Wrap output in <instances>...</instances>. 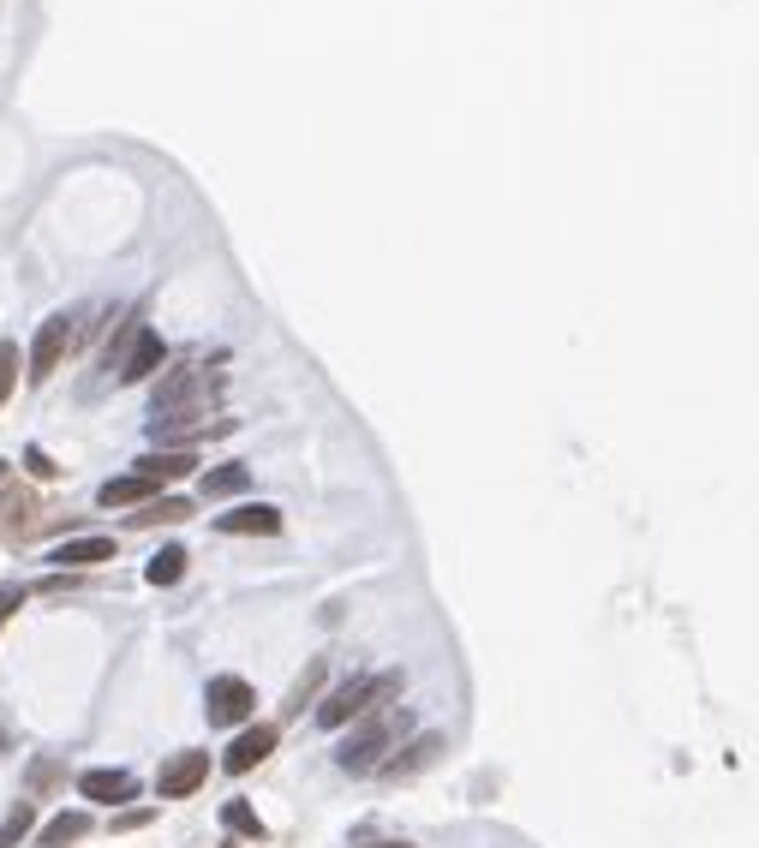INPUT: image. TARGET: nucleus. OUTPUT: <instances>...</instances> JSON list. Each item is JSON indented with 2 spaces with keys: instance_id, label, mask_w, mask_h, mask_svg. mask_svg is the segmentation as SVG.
<instances>
[{
  "instance_id": "nucleus-6",
  "label": "nucleus",
  "mask_w": 759,
  "mask_h": 848,
  "mask_svg": "<svg viewBox=\"0 0 759 848\" xmlns=\"http://www.w3.org/2000/svg\"><path fill=\"white\" fill-rule=\"evenodd\" d=\"M275 741H282V729H275V724H251V729H239V741L227 747L222 765L234 771V777H246L251 765H263V759L275 753Z\"/></svg>"
},
{
  "instance_id": "nucleus-23",
  "label": "nucleus",
  "mask_w": 759,
  "mask_h": 848,
  "mask_svg": "<svg viewBox=\"0 0 759 848\" xmlns=\"http://www.w3.org/2000/svg\"><path fill=\"white\" fill-rule=\"evenodd\" d=\"M31 473H36V478H55L60 466H48V454H43V449H31Z\"/></svg>"
},
{
  "instance_id": "nucleus-14",
  "label": "nucleus",
  "mask_w": 759,
  "mask_h": 848,
  "mask_svg": "<svg viewBox=\"0 0 759 848\" xmlns=\"http://www.w3.org/2000/svg\"><path fill=\"white\" fill-rule=\"evenodd\" d=\"M192 466H198V454L168 449V454H144V461H138V473H144V478H156V485H174V478H186Z\"/></svg>"
},
{
  "instance_id": "nucleus-17",
  "label": "nucleus",
  "mask_w": 759,
  "mask_h": 848,
  "mask_svg": "<svg viewBox=\"0 0 759 848\" xmlns=\"http://www.w3.org/2000/svg\"><path fill=\"white\" fill-rule=\"evenodd\" d=\"M84 831H91V819H84V813H60L55 825L43 831V848H67V843H79Z\"/></svg>"
},
{
  "instance_id": "nucleus-15",
  "label": "nucleus",
  "mask_w": 759,
  "mask_h": 848,
  "mask_svg": "<svg viewBox=\"0 0 759 848\" xmlns=\"http://www.w3.org/2000/svg\"><path fill=\"white\" fill-rule=\"evenodd\" d=\"M246 485H251L246 466H216V473H204V497L210 502H216V497H239Z\"/></svg>"
},
{
  "instance_id": "nucleus-12",
  "label": "nucleus",
  "mask_w": 759,
  "mask_h": 848,
  "mask_svg": "<svg viewBox=\"0 0 759 848\" xmlns=\"http://www.w3.org/2000/svg\"><path fill=\"white\" fill-rule=\"evenodd\" d=\"M150 497H156V478H144V473L108 478V485L96 490V502H103V509H126V502H150Z\"/></svg>"
},
{
  "instance_id": "nucleus-8",
  "label": "nucleus",
  "mask_w": 759,
  "mask_h": 848,
  "mask_svg": "<svg viewBox=\"0 0 759 848\" xmlns=\"http://www.w3.org/2000/svg\"><path fill=\"white\" fill-rule=\"evenodd\" d=\"M216 526L222 532H234V538H275L282 532V509H270V502H246V509H234V514H216Z\"/></svg>"
},
{
  "instance_id": "nucleus-5",
  "label": "nucleus",
  "mask_w": 759,
  "mask_h": 848,
  "mask_svg": "<svg viewBox=\"0 0 759 848\" xmlns=\"http://www.w3.org/2000/svg\"><path fill=\"white\" fill-rule=\"evenodd\" d=\"M204 777H210V753H174L168 765L156 771V795L162 801H180V795H192Z\"/></svg>"
},
{
  "instance_id": "nucleus-25",
  "label": "nucleus",
  "mask_w": 759,
  "mask_h": 848,
  "mask_svg": "<svg viewBox=\"0 0 759 848\" xmlns=\"http://www.w3.org/2000/svg\"><path fill=\"white\" fill-rule=\"evenodd\" d=\"M365 848H413V843H365Z\"/></svg>"
},
{
  "instance_id": "nucleus-4",
  "label": "nucleus",
  "mask_w": 759,
  "mask_h": 848,
  "mask_svg": "<svg viewBox=\"0 0 759 848\" xmlns=\"http://www.w3.org/2000/svg\"><path fill=\"white\" fill-rule=\"evenodd\" d=\"M251 705H258V700H251V688H246L239 676H216V681L204 688V712H210V724H246Z\"/></svg>"
},
{
  "instance_id": "nucleus-22",
  "label": "nucleus",
  "mask_w": 759,
  "mask_h": 848,
  "mask_svg": "<svg viewBox=\"0 0 759 848\" xmlns=\"http://www.w3.org/2000/svg\"><path fill=\"white\" fill-rule=\"evenodd\" d=\"M138 825H150V807H132V813L114 819V831H138Z\"/></svg>"
},
{
  "instance_id": "nucleus-21",
  "label": "nucleus",
  "mask_w": 759,
  "mask_h": 848,
  "mask_svg": "<svg viewBox=\"0 0 759 848\" xmlns=\"http://www.w3.org/2000/svg\"><path fill=\"white\" fill-rule=\"evenodd\" d=\"M186 514H192V509H186V502H150V509L144 514H138V526H156V521H186Z\"/></svg>"
},
{
  "instance_id": "nucleus-16",
  "label": "nucleus",
  "mask_w": 759,
  "mask_h": 848,
  "mask_svg": "<svg viewBox=\"0 0 759 848\" xmlns=\"http://www.w3.org/2000/svg\"><path fill=\"white\" fill-rule=\"evenodd\" d=\"M180 574H186V550H162V556H150V568H144L150 586H180Z\"/></svg>"
},
{
  "instance_id": "nucleus-10",
  "label": "nucleus",
  "mask_w": 759,
  "mask_h": 848,
  "mask_svg": "<svg viewBox=\"0 0 759 848\" xmlns=\"http://www.w3.org/2000/svg\"><path fill=\"white\" fill-rule=\"evenodd\" d=\"M31 532H36V502H31V490H7V497H0V538L19 544V538H31Z\"/></svg>"
},
{
  "instance_id": "nucleus-24",
  "label": "nucleus",
  "mask_w": 759,
  "mask_h": 848,
  "mask_svg": "<svg viewBox=\"0 0 759 848\" xmlns=\"http://www.w3.org/2000/svg\"><path fill=\"white\" fill-rule=\"evenodd\" d=\"M19 598H24V592H19V586H7V592H0V622H7V616H12V610H19Z\"/></svg>"
},
{
  "instance_id": "nucleus-7",
  "label": "nucleus",
  "mask_w": 759,
  "mask_h": 848,
  "mask_svg": "<svg viewBox=\"0 0 759 848\" xmlns=\"http://www.w3.org/2000/svg\"><path fill=\"white\" fill-rule=\"evenodd\" d=\"M162 359H168V347H162V335L156 329H138V341H132V353H126L114 371H120V383H150V377L162 371Z\"/></svg>"
},
{
  "instance_id": "nucleus-1",
  "label": "nucleus",
  "mask_w": 759,
  "mask_h": 848,
  "mask_svg": "<svg viewBox=\"0 0 759 848\" xmlns=\"http://www.w3.org/2000/svg\"><path fill=\"white\" fill-rule=\"evenodd\" d=\"M395 693H401V676H395V669H383V676H365V681H347V688H335V693L318 705V724H323V729L359 724V717H371L377 705L395 700Z\"/></svg>"
},
{
  "instance_id": "nucleus-2",
  "label": "nucleus",
  "mask_w": 759,
  "mask_h": 848,
  "mask_svg": "<svg viewBox=\"0 0 759 848\" xmlns=\"http://www.w3.org/2000/svg\"><path fill=\"white\" fill-rule=\"evenodd\" d=\"M401 724H407V717L389 712V717H371V724H365L359 736H347V741H341V753H335V759H341V771H353V777H359V771H377Z\"/></svg>"
},
{
  "instance_id": "nucleus-20",
  "label": "nucleus",
  "mask_w": 759,
  "mask_h": 848,
  "mask_svg": "<svg viewBox=\"0 0 759 848\" xmlns=\"http://www.w3.org/2000/svg\"><path fill=\"white\" fill-rule=\"evenodd\" d=\"M12 383H19V347H12V341H0V407H7Z\"/></svg>"
},
{
  "instance_id": "nucleus-13",
  "label": "nucleus",
  "mask_w": 759,
  "mask_h": 848,
  "mask_svg": "<svg viewBox=\"0 0 759 848\" xmlns=\"http://www.w3.org/2000/svg\"><path fill=\"white\" fill-rule=\"evenodd\" d=\"M60 568H96V562H114V538H72L55 550Z\"/></svg>"
},
{
  "instance_id": "nucleus-11",
  "label": "nucleus",
  "mask_w": 759,
  "mask_h": 848,
  "mask_svg": "<svg viewBox=\"0 0 759 848\" xmlns=\"http://www.w3.org/2000/svg\"><path fill=\"white\" fill-rule=\"evenodd\" d=\"M132 789H138V783L132 777H126V771H84V777H79V795H84V801H132Z\"/></svg>"
},
{
  "instance_id": "nucleus-3",
  "label": "nucleus",
  "mask_w": 759,
  "mask_h": 848,
  "mask_svg": "<svg viewBox=\"0 0 759 848\" xmlns=\"http://www.w3.org/2000/svg\"><path fill=\"white\" fill-rule=\"evenodd\" d=\"M72 347V318L60 311V318H48L36 329V347H31V383H48V377L60 371V359H67Z\"/></svg>"
},
{
  "instance_id": "nucleus-18",
  "label": "nucleus",
  "mask_w": 759,
  "mask_h": 848,
  "mask_svg": "<svg viewBox=\"0 0 759 848\" xmlns=\"http://www.w3.org/2000/svg\"><path fill=\"white\" fill-rule=\"evenodd\" d=\"M222 825H227V831H239V837H251V843H263V819L251 813L246 801H227V807H222Z\"/></svg>"
},
{
  "instance_id": "nucleus-19",
  "label": "nucleus",
  "mask_w": 759,
  "mask_h": 848,
  "mask_svg": "<svg viewBox=\"0 0 759 848\" xmlns=\"http://www.w3.org/2000/svg\"><path fill=\"white\" fill-rule=\"evenodd\" d=\"M31 825H36V813H31V801H19L7 813V825H0V848H12V843H24L31 837Z\"/></svg>"
},
{
  "instance_id": "nucleus-9",
  "label": "nucleus",
  "mask_w": 759,
  "mask_h": 848,
  "mask_svg": "<svg viewBox=\"0 0 759 848\" xmlns=\"http://www.w3.org/2000/svg\"><path fill=\"white\" fill-rule=\"evenodd\" d=\"M437 753H442V736H419V741H407L395 759H383V777L389 783H401V777H419L425 765H437Z\"/></svg>"
}]
</instances>
